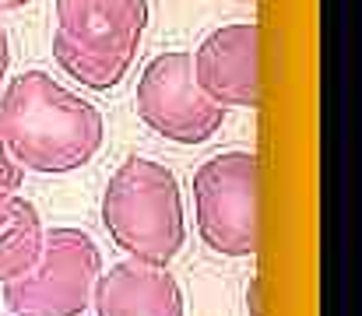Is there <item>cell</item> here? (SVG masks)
I'll return each instance as SVG.
<instances>
[{"instance_id": "cell-1", "label": "cell", "mask_w": 362, "mask_h": 316, "mask_svg": "<svg viewBox=\"0 0 362 316\" xmlns=\"http://www.w3.org/2000/svg\"><path fill=\"white\" fill-rule=\"evenodd\" d=\"M0 141L21 169L64 176L99 155L106 119L46 71H25L0 92Z\"/></svg>"}, {"instance_id": "cell-2", "label": "cell", "mask_w": 362, "mask_h": 316, "mask_svg": "<svg viewBox=\"0 0 362 316\" xmlns=\"http://www.w3.org/2000/svg\"><path fill=\"white\" fill-rule=\"evenodd\" d=\"M103 225L127 257L169 264L187 242L183 194L173 169L141 155L120 162L103 190Z\"/></svg>"}, {"instance_id": "cell-3", "label": "cell", "mask_w": 362, "mask_h": 316, "mask_svg": "<svg viewBox=\"0 0 362 316\" xmlns=\"http://www.w3.org/2000/svg\"><path fill=\"white\" fill-rule=\"evenodd\" d=\"M103 274V253L85 228H49L35 264L4 281V306L14 316H81Z\"/></svg>"}, {"instance_id": "cell-4", "label": "cell", "mask_w": 362, "mask_h": 316, "mask_svg": "<svg viewBox=\"0 0 362 316\" xmlns=\"http://www.w3.org/2000/svg\"><path fill=\"white\" fill-rule=\"evenodd\" d=\"M194 225L218 257L257 253V155L222 151L194 172Z\"/></svg>"}, {"instance_id": "cell-5", "label": "cell", "mask_w": 362, "mask_h": 316, "mask_svg": "<svg viewBox=\"0 0 362 316\" xmlns=\"http://www.w3.org/2000/svg\"><path fill=\"white\" fill-rule=\"evenodd\" d=\"M137 116L148 130L173 144H204L226 123V105H218L194 78L187 49H165L151 57L137 78Z\"/></svg>"}, {"instance_id": "cell-6", "label": "cell", "mask_w": 362, "mask_h": 316, "mask_svg": "<svg viewBox=\"0 0 362 316\" xmlns=\"http://www.w3.org/2000/svg\"><path fill=\"white\" fill-rule=\"evenodd\" d=\"M257 49H260L257 21H229L208 32L201 46L190 53L197 85L226 109H257L260 105Z\"/></svg>"}, {"instance_id": "cell-7", "label": "cell", "mask_w": 362, "mask_h": 316, "mask_svg": "<svg viewBox=\"0 0 362 316\" xmlns=\"http://www.w3.org/2000/svg\"><path fill=\"white\" fill-rule=\"evenodd\" d=\"M92 310L95 316H187V299L169 264L127 257L99 274Z\"/></svg>"}, {"instance_id": "cell-8", "label": "cell", "mask_w": 362, "mask_h": 316, "mask_svg": "<svg viewBox=\"0 0 362 316\" xmlns=\"http://www.w3.org/2000/svg\"><path fill=\"white\" fill-rule=\"evenodd\" d=\"M57 32L99 53L137 57L148 32V0H53Z\"/></svg>"}, {"instance_id": "cell-9", "label": "cell", "mask_w": 362, "mask_h": 316, "mask_svg": "<svg viewBox=\"0 0 362 316\" xmlns=\"http://www.w3.org/2000/svg\"><path fill=\"white\" fill-rule=\"evenodd\" d=\"M42 214L32 201L11 194L0 201V285L25 274L42 246Z\"/></svg>"}, {"instance_id": "cell-10", "label": "cell", "mask_w": 362, "mask_h": 316, "mask_svg": "<svg viewBox=\"0 0 362 316\" xmlns=\"http://www.w3.org/2000/svg\"><path fill=\"white\" fill-rule=\"evenodd\" d=\"M53 60L57 67L74 78L81 88L92 92H110L117 88L123 78L130 74L134 57L130 53H99V49H85L78 42H71L64 32H53Z\"/></svg>"}, {"instance_id": "cell-11", "label": "cell", "mask_w": 362, "mask_h": 316, "mask_svg": "<svg viewBox=\"0 0 362 316\" xmlns=\"http://www.w3.org/2000/svg\"><path fill=\"white\" fill-rule=\"evenodd\" d=\"M21 183H25V169L18 165V158H14V155L7 151V144L0 141V201L11 197V194H18Z\"/></svg>"}, {"instance_id": "cell-12", "label": "cell", "mask_w": 362, "mask_h": 316, "mask_svg": "<svg viewBox=\"0 0 362 316\" xmlns=\"http://www.w3.org/2000/svg\"><path fill=\"white\" fill-rule=\"evenodd\" d=\"M7 67H11V39H7V28L0 25V85L7 78Z\"/></svg>"}, {"instance_id": "cell-13", "label": "cell", "mask_w": 362, "mask_h": 316, "mask_svg": "<svg viewBox=\"0 0 362 316\" xmlns=\"http://www.w3.org/2000/svg\"><path fill=\"white\" fill-rule=\"evenodd\" d=\"M246 306H250V316H260V306H257V281H250V292H246Z\"/></svg>"}, {"instance_id": "cell-14", "label": "cell", "mask_w": 362, "mask_h": 316, "mask_svg": "<svg viewBox=\"0 0 362 316\" xmlns=\"http://www.w3.org/2000/svg\"><path fill=\"white\" fill-rule=\"evenodd\" d=\"M25 4H32V0H0V11H21Z\"/></svg>"}]
</instances>
